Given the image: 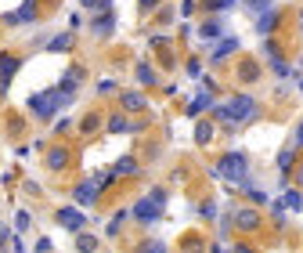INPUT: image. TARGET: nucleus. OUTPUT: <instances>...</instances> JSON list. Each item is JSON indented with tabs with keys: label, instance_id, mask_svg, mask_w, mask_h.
<instances>
[{
	"label": "nucleus",
	"instance_id": "1",
	"mask_svg": "<svg viewBox=\"0 0 303 253\" xmlns=\"http://www.w3.org/2000/svg\"><path fill=\"white\" fill-rule=\"evenodd\" d=\"M72 98H76L72 91L58 87V91H51V94H33V98H29V109H33L40 120H54V112L62 109V105H69Z\"/></svg>",
	"mask_w": 303,
	"mask_h": 253
},
{
	"label": "nucleus",
	"instance_id": "2",
	"mask_svg": "<svg viewBox=\"0 0 303 253\" xmlns=\"http://www.w3.org/2000/svg\"><path fill=\"white\" fill-rule=\"evenodd\" d=\"M256 116V101L249 94H238L235 101H227V105L220 109V120H227L231 127H242V123H249Z\"/></svg>",
	"mask_w": 303,
	"mask_h": 253
},
{
	"label": "nucleus",
	"instance_id": "3",
	"mask_svg": "<svg viewBox=\"0 0 303 253\" xmlns=\"http://www.w3.org/2000/svg\"><path fill=\"white\" fill-rule=\"evenodd\" d=\"M220 177H227L231 185H246V177H249V159L242 156V152H227L220 159Z\"/></svg>",
	"mask_w": 303,
	"mask_h": 253
},
{
	"label": "nucleus",
	"instance_id": "4",
	"mask_svg": "<svg viewBox=\"0 0 303 253\" xmlns=\"http://www.w3.org/2000/svg\"><path fill=\"white\" fill-rule=\"evenodd\" d=\"M159 210H162V206L148 196V199H141L138 206H134V217H138V221H145V225H152V221H159Z\"/></svg>",
	"mask_w": 303,
	"mask_h": 253
},
{
	"label": "nucleus",
	"instance_id": "5",
	"mask_svg": "<svg viewBox=\"0 0 303 253\" xmlns=\"http://www.w3.org/2000/svg\"><path fill=\"white\" fill-rule=\"evenodd\" d=\"M14 72H18V58H14V54H0V94L7 91V83H11Z\"/></svg>",
	"mask_w": 303,
	"mask_h": 253
},
{
	"label": "nucleus",
	"instance_id": "6",
	"mask_svg": "<svg viewBox=\"0 0 303 253\" xmlns=\"http://www.w3.org/2000/svg\"><path fill=\"white\" fill-rule=\"evenodd\" d=\"M58 221H62L69 232H80V228H83V210H72V206H65V210H58Z\"/></svg>",
	"mask_w": 303,
	"mask_h": 253
},
{
	"label": "nucleus",
	"instance_id": "7",
	"mask_svg": "<svg viewBox=\"0 0 303 253\" xmlns=\"http://www.w3.org/2000/svg\"><path fill=\"white\" fill-rule=\"evenodd\" d=\"M94 196H98V185L94 181H83L80 188H76V203H83V206L94 203Z\"/></svg>",
	"mask_w": 303,
	"mask_h": 253
},
{
	"label": "nucleus",
	"instance_id": "8",
	"mask_svg": "<svg viewBox=\"0 0 303 253\" xmlns=\"http://www.w3.org/2000/svg\"><path fill=\"white\" fill-rule=\"evenodd\" d=\"M80 83H83V69H80V65H72V69L65 72L62 87H65V91H72V94H76V87H80Z\"/></svg>",
	"mask_w": 303,
	"mask_h": 253
},
{
	"label": "nucleus",
	"instance_id": "9",
	"mask_svg": "<svg viewBox=\"0 0 303 253\" xmlns=\"http://www.w3.org/2000/svg\"><path fill=\"white\" fill-rule=\"evenodd\" d=\"M256 29H260V33H271V29H275V7H264V11H260Z\"/></svg>",
	"mask_w": 303,
	"mask_h": 253
},
{
	"label": "nucleus",
	"instance_id": "10",
	"mask_svg": "<svg viewBox=\"0 0 303 253\" xmlns=\"http://www.w3.org/2000/svg\"><path fill=\"white\" fill-rule=\"evenodd\" d=\"M112 29H116V22L109 18V11H105V14H101V18L94 22V33H98V36H109V33H112Z\"/></svg>",
	"mask_w": 303,
	"mask_h": 253
},
{
	"label": "nucleus",
	"instance_id": "11",
	"mask_svg": "<svg viewBox=\"0 0 303 253\" xmlns=\"http://www.w3.org/2000/svg\"><path fill=\"white\" fill-rule=\"evenodd\" d=\"M65 163H69V156H65V148H54V152L47 156V167H51V170H62Z\"/></svg>",
	"mask_w": 303,
	"mask_h": 253
},
{
	"label": "nucleus",
	"instance_id": "12",
	"mask_svg": "<svg viewBox=\"0 0 303 253\" xmlns=\"http://www.w3.org/2000/svg\"><path fill=\"white\" fill-rule=\"evenodd\" d=\"M134 170H138V163H134L130 156H127V159H119L116 167H112V174H116V177H127V174H134Z\"/></svg>",
	"mask_w": 303,
	"mask_h": 253
},
{
	"label": "nucleus",
	"instance_id": "13",
	"mask_svg": "<svg viewBox=\"0 0 303 253\" xmlns=\"http://www.w3.org/2000/svg\"><path fill=\"white\" fill-rule=\"evenodd\" d=\"M199 36H202V40H217V36H220V22L213 18V22H206V25H199Z\"/></svg>",
	"mask_w": 303,
	"mask_h": 253
},
{
	"label": "nucleus",
	"instance_id": "14",
	"mask_svg": "<svg viewBox=\"0 0 303 253\" xmlns=\"http://www.w3.org/2000/svg\"><path fill=\"white\" fill-rule=\"evenodd\" d=\"M109 130H112V134H123V130H138V123H127L123 116H112V120H109Z\"/></svg>",
	"mask_w": 303,
	"mask_h": 253
},
{
	"label": "nucleus",
	"instance_id": "15",
	"mask_svg": "<svg viewBox=\"0 0 303 253\" xmlns=\"http://www.w3.org/2000/svg\"><path fill=\"white\" fill-rule=\"evenodd\" d=\"M33 18H36V0H25L18 7V22H33Z\"/></svg>",
	"mask_w": 303,
	"mask_h": 253
},
{
	"label": "nucleus",
	"instance_id": "16",
	"mask_svg": "<svg viewBox=\"0 0 303 253\" xmlns=\"http://www.w3.org/2000/svg\"><path fill=\"white\" fill-rule=\"evenodd\" d=\"M235 221H238V228H246V232H253V228H256V214H253V210H242Z\"/></svg>",
	"mask_w": 303,
	"mask_h": 253
},
{
	"label": "nucleus",
	"instance_id": "17",
	"mask_svg": "<svg viewBox=\"0 0 303 253\" xmlns=\"http://www.w3.org/2000/svg\"><path fill=\"white\" fill-rule=\"evenodd\" d=\"M98 123H101V116L90 112V116H83V120H80V130H83V134H94V130H98Z\"/></svg>",
	"mask_w": 303,
	"mask_h": 253
},
{
	"label": "nucleus",
	"instance_id": "18",
	"mask_svg": "<svg viewBox=\"0 0 303 253\" xmlns=\"http://www.w3.org/2000/svg\"><path fill=\"white\" fill-rule=\"evenodd\" d=\"M282 206H293V210H303V196H300V192H285V196H282Z\"/></svg>",
	"mask_w": 303,
	"mask_h": 253
},
{
	"label": "nucleus",
	"instance_id": "19",
	"mask_svg": "<svg viewBox=\"0 0 303 253\" xmlns=\"http://www.w3.org/2000/svg\"><path fill=\"white\" fill-rule=\"evenodd\" d=\"M202 109H209V94H199V98H195L191 105H188V116H199Z\"/></svg>",
	"mask_w": 303,
	"mask_h": 253
},
{
	"label": "nucleus",
	"instance_id": "20",
	"mask_svg": "<svg viewBox=\"0 0 303 253\" xmlns=\"http://www.w3.org/2000/svg\"><path fill=\"white\" fill-rule=\"evenodd\" d=\"M47 47H51V51H69V47H72V36L65 33V36H58V40H51Z\"/></svg>",
	"mask_w": 303,
	"mask_h": 253
},
{
	"label": "nucleus",
	"instance_id": "21",
	"mask_svg": "<svg viewBox=\"0 0 303 253\" xmlns=\"http://www.w3.org/2000/svg\"><path fill=\"white\" fill-rule=\"evenodd\" d=\"M123 105H127L130 112H138V109L145 105V98H141V94H123Z\"/></svg>",
	"mask_w": 303,
	"mask_h": 253
},
{
	"label": "nucleus",
	"instance_id": "22",
	"mask_svg": "<svg viewBox=\"0 0 303 253\" xmlns=\"http://www.w3.org/2000/svg\"><path fill=\"white\" fill-rule=\"evenodd\" d=\"M238 47V40H224V43H217V51H213V58H224V54H231Z\"/></svg>",
	"mask_w": 303,
	"mask_h": 253
},
{
	"label": "nucleus",
	"instance_id": "23",
	"mask_svg": "<svg viewBox=\"0 0 303 253\" xmlns=\"http://www.w3.org/2000/svg\"><path fill=\"white\" fill-rule=\"evenodd\" d=\"M83 7H90V11H112V4L109 0H80Z\"/></svg>",
	"mask_w": 303,
	"mask_h": 253
},
{
	"label": "nucleus",
	"instance_id": "24",
	"mask_svg": "<svg viewBox=\"0 0 303 253\" xmlns=\"http://www.w3.org/2000/svg\"><path fill=\"white\" fill-rule=\"evenodd\" d=\"M138 80L141 83H155V72H152L148 65H138Z\"/></svg>",
	"mask_w": 303,
	"mask_h": 253
},
{
	"label": "nucleus",
	"instance_id": "25",
	"mask_svg": "<svg viewBox=\"0 0 303 253\" xmlns=\"http://www.w3.org/2000/svg\"><path fill=\"white\" fill-rule=\"evenodd\" d=\"M293 159H296V156L289 152V148H285V152L278 156V170H289V167H293Z\"/></svg>",
	"mask_w": 303,
	"mask_h": 253
},
{
	"label": "nucleus",
	"instance_id": "26",
	"mask_svg": "<svg viewBox=\"0 0 303 253\" xmlns=\"http://www.w3.org/2000/svg\"><path fill=\"white\" fill-rule=\"evenodd\" d=\"M195 138H199L202 145H206L209 138H213V130H209V123H199V130H195Z\"/></svg>",
	"mask_w": 303,
	"mask_h": 253
},
{
	"label": "nucleus",
	"instance_id": "27",
	"mask_svg": "<svg viewBox=\"0 0 303 253\" xmlns=\"http://www.w3.org/2000/svg\"><path fill=\"white\" fill-rule=\"evenodd\" d=\"M80 250H98V239H90V235H80V243H76Z\"/></svg>",
	"mask_w": 303,
	"mask_h": 253
},
{
	"label": "nucleus",
	"instance_id": "28",
	"mask_svg": "<svg viewBox=\"0 0 303 253\" xmlns=\"http://www.w3.org/2000/svg\"><path fill=\"white\" fill-rule=\"evenodd\" d=\"M235 4V0H209V7H213V11H224V7H231Z\"/></svg>",
	"mask_w": 303,
	"mask_h": 253
},
{
	"label": "nucleus",
	"instance_id": "29",
	"mask_svg": "<svg viewBox=\"0 0 303 253\" xmlns=\"http://www.w3.org/2000/svg\"><path fill=\"white\" fill-rule=\"evenodd\" d=\"M152 199H155V203L162 206V203H166V192H162V188H152Z\"/></svg>",
	"mask_w": 303,
	"mask_h": 253
},
{
	"label": "nucleus",
	"instance_id": "30",
	"mask_svg": "<svg viewBox=\"0 0 303 253\" xmlns=\"http://www.w3.org/2000/svg\"><path fill=\"white\" fill-rule=\"evenodd\" d=\"M253 4V11H264V7H271V0H249Z\"/></svg>",
	"mask_w": 303,
	"mask_h": 253
},
{
	"label": "nucleus",
	"instance_id": "31",
	"mask_svg": "<svg viewBox=\"0 0 303 253\" xmlns=\"http://www.w3.org/2000/svg\"><path fill=\"white\" fill-rule=\"evenodd\" d=\"M138 4H141V7L148 11V7H155V4H159V0H138Z\"/></svg>",
	"mask_w": 303,
	"mask_h": 253
},
{
	"label": "nucleus",
	"instance_id": "32",
	"mask_svg": "<svg viewBox=\"0 0 303 253\" xmlns=\"http://www.w3.org/2000/svg\"><path fill=\"white\" fill-rule=\"evenodd\" d=\"M4 239H7V228H4V225H0V246H4Z\"/></svg>",
	"mask_w": 303,
	"mask_h": 253
},
{
	"label": "nucleus",
	"instance_id": "33",
	"mask_svg": "<svg viewBox=\"0 0 303 253\" xmlns=\"http://www.w3.org/2000/svg\"><path fill=\"white\" fill-rule=\"evenodd\" d=\"M296 141H300V145H303V127H300V130H296Z\"/></svg>",
	"mask_w": 303,
	"mask_h": 253
},
{
	"label": "nucleus",
	"instance_id": "34",
	"mask_svg": "<svg viewBox=\"0 0 303 253\" xmlns=\"http://www.w3.org/2000/svg\"><path fill=\"white\" fill-rule=\"evenodd\" d=\"M296 181H300V185H303V167H300V174H296Z\"/></svg>",
	"mask_w": 303,
	"mask_h": 253
}]
</instances>
